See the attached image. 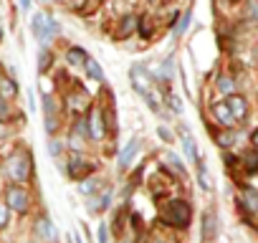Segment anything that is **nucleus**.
<instances>
[{"label": "nucleus", "instance_id": "obj_1", "mask_svg": "<svg viewBox=\"0 0 258 243\" xmlns=\"http://www.w3.org/2000/svg\"><path fill=\"white\" fill-rule=\"evenodd\" d=\"M162 220L172 228H187L190 220H192V208L190 203L185 200H170L165 208H162Z\"/></svg>", "mask_w": 258, "mask_h": 243}, {"label": "nucleus", "instance_id": "obj_2", "mask_svg": "<svg viewBox=\"0 0 258 243\" xmlns=\"http://www.w3.org/2000/svg\"><path fill=\"white\" fill-rule=\"evenodd\" d=\"M6 170H8V175L13 177V183H16V185H18V183H28V180H31V170H33L31 152L18 150L16 155H11V157H8V162H6Z\"/></svg>", "mask_w": 258, "mask_h": 243}, {"label": "nucleus", "instance_id": "obj_3", "mask_svg": "<svg viewBox=\"0 0 258 243\" xmlns=\"http://www.w3.org/2000/svg\"><path fill=\"white\" fill-rule=\"evenodd\" d=\"M31 31H33V36L41 41V43H48L58 31H61V26L53 21V18H48L46 13H33V18H31Z\"/></svg>", "mask_w": 258, "mask_h": 243}, {"label": "nucleus", "instance_id": "obj_4", "mask_svg": "<svg viewBox=\"0 0 258 243\" xmlns=\"http://www.w3.org/2000/svg\"><path fill=\"white\" fill-rule=\"evenodd\" d=\"M6 205H8V210L26 213L28 205H31V195L26 193V188H21V185H11V188L6 190Z\"/></svg>", "mask_w": 258, "mask_h": 243}, {"label": "nucleus", "instance_id": "obj_5", "mask_svg": "<svg viewBox=\"0 0 258 243\" xmlns=\"http://www.w3.org/2000/svg\"><path fill=\"white\" fill-rule=\"evenodd\" d=\"M91 170H94V162H89V160L81 157V155H71V160H69V175H71L74 180H84Z\"/></svg>", "mask_w": 258, "mask_h": 243}, {"label": "nucleus", "instance_id": "obj_6", "mask_svg": "<svg viewBox=\"0 0 258 243\" xmlns=\"http://www.w3.org/2000/svg\"><path fill=\"white\" fill-rule=\"evenodd\" d=\"M43 111H46V132L53 135L56 127H58V104H56V99L48 96V94L43 96Z\"/></svg>", "mask_w": 258, "mask_h": 243}, {"label": "nucleus", "instance_id": "obj_7", "mask_svg": "<svg viewBox=\"0 0 258 243\" xmlns=\"http://www.w3.org/2000/svg\"><path fill=\"white\" fill-rule=\"evenodd\" d=\"M33 233H36V238H38V240H43V243H56V240H58V233H56V228H53V223H51L48 218L36 220Z\"/></svg>", "mask_w": 258, "mask_h": 243}, {"label": "nucleus", "instance_id": "obj_8", "mask_svg": "<svg viewBox=\"0 0 258 243\" xmlns=\"http://www.w3.org/2000/svg\"><path fill=\"white\" fill-rule=\"evenodd\" d=\"M225 106H228V111L233 114L235 122H238V119H245V114H248V101H245L240 94H230V96L225 99Z\"/></svg>", "mask_w": 258, "mask_h": 243}, {"label": "nucleus", "instance_id": "obj_9", "mask_svg": "<svg viewBox=\"0 0 258 243\" xmlns=\"http://www.w3.org/2000/svg\"><path fill=\"white\" fill-rule=\"evenodd\" d=\"M86 130L94 140H101L104 137V114L99 109H91L89 111V119H86Z\"/></svg>", "mask_w": 258, "mask_h": 243}, {"label": "nucleus", "instance_id": "obj_10", "mask_svg": "<svg viewBox=\"0 0 258 243\" xmlns=\"http://www.w3.org/2000/svg\"><path fill=\"white\" fill-rule=\"evenodd\" d=\"M213 116L220 122L223 127H233V125H235V119H233V114L228 111L225 101H218V104H213Z\"/></svg>", "mask_w": 258, "mask_h": 243}, {"label": "nucleus", "instance_id": "obj_11", "mask_svg": "<svg viewBox=\"0 0 258 243\" xmlns=\"http://www.w3.org/2000/svg\"><path fill=\"white\" fill-rule=\"evenodd\" d=\"M215 230H218V223H215V213H205L203 215V243H210L215 238Z\"/></svg>", "mask_w": 258, "mask_h": 243}, {"label": "nucleus", "instance_id": "obj_12", "mask_svg": "<svg viewBox=\"0 0 258 243\" xmlns=\"http://www.w3.org/2000/svg\"><path fill=\"white\" fill-rule=\"evenodd\" d=\"M109 200H111V190L106 188L101 195H96V198H91V203H89V213H104L106 208H109Z\"/></svg>", "mask_w": 258, "mask_h": 243}, {"label": "nucleus", "instance_id": "obj_13", "mask_svg": "<svg viewBox=\"0 0 258 243\" xmlns=\"http://www.w3.org/2000/svg\"><path fill=\"white\" fill-rule=\"evenodd\" d=\"M137 150H140V137H132V140L126 142V147L119 152V167H126V165H129V160L135 157V152H137Z\"/></svg>", "mask_w": 258, "mask_h": 243}, {"label": "nucleus", "instance_id": "obj_14", "mask_svg": "<svg viewBox=\"0 0 258 243\" xmlns=\"http://www.w3.org/2000/svg\"><path fill=\"white\" fill-rule=\"evenodd\" d=\"M0 94H3V99L18 96V86H16V81H13L11 76H3V74H0Z\"/></svg>", "mask_w": 258, "mask_h": 243}, {"label": "nucleus", "instance_id": "obj_15", "mask_svg": "<svg viewBox=\"0 0 258 243\" xmlns=\"http://www.w3.org/2000/svg\"><path fill=\"white\" fill-rule=\"evenodd\" d=\"M135 28H137V18H135V16H126V18H121V26H119L116 36L124 41V38L132 36V31H135Z\"/></svg>", "mask_w": 258, "mask_h": 243}, {"label": "nucleus", "instance_id": "obj_16", "mask_svg": "<svg viewBox=\"0 0 258 243\" xmlns=\"http://www.w3.org/2000/svg\"><path fill=\"white\" fill-rule=\"evenodd\" d=\"M243 203H245V208H248L250 213H258V193H255L253 188H245V190H243Z\"/></svg>", "mask_w": 258, "mask_h": 243}, {"label": "nucleus", "instance_id": "obj_17", "mask_svg": "<svg viewBox=\"0 0 258 243\" xmlns=\"http://www.w3.org/2000/svg\"><path fill=\"white\" fill-rule=\"evenodd\" d=\"M84 66H86V74H89L94 81H99V84L104 81V71H101V66H99L94 58H86V64H84Z\"/></svg>", "mask_w": 258, "mask_h": 243}, {"label": "nucleus", "instance_id": "obj_18", "mask_svg": "<svg viewBox=\"0 0 258 243\" xmlns=\"http://www.w3.org/2000/svg\"><path fill=\"white\" fill-rule=\"evenodd\" d=\"M66 58H69L71 66H84L89 56H86V51H81V48H71V51L66 53Z\"/></svg>", "mask_w": 258, "mask_h": 243}, {"label": "nucleus", "instance_id": "obj_19", "mask_svg": "<svg viewBox=\"0 0 258 243\" xmlns=\"http://www.w3.org/2000/svg\"><path fill=\"white\" fill-rule=\"evenodd\" d=\"M51 64H53V53H51L48 48H43L41 56H38V74H46V71L51 69Z\"/></svg>", "mask_w": 258, "mask_h": 243}, {"label": "nucleus", "instance_id": "obj_20", "mask_svg": "<svg viewBox=\"0 0 258 243\" xmlns=\"http://www.w3.org/2000/svg\"><path fill=\"white\" fill-rule=\"evenodd\" d=\"M243 162H245V170L253 175V172H258V152L253 150V152H245V157H243Z\"/></svg>", "mask_w": 258, "mask_h": 243}, {"label": "nucleus", "instance_id": "obj_21", "mask_svg": "<svg viewBox=\"0 0 258 243\" xmlns=\"http://www.w3.org/2000/svg\"><path fill=\"white\" fill-rule=\"evenodd\" d=\"M218 89H220L223 94H228V96H230V94L235 91V81H233L230 76H220V79H218Z\"/></svg>", "mask_w": 258, "mask_h": 243}, {"label": "nucleus", "instance_id": "obj_22", "mask_svg": "<svg viewBox=\"0 0 258 243\" xmlns=\"http://www.w3.org/2000/svg\"><path fill=\"white\" fill-rule=\"evenodd\" d=\"M96 188H99V180H96V177H86V180H84V183L79 185L81 195H91V193H94Z\"/></svg>", "mask_w": 258, "mask_h": 243}, {"label": "nucleus", "instance_id": "obj_23", "mask_svg": "<svg viewBox=\"0 0 258 243\" xmlns=\"http://www.w3.org/2000/svg\"><path fill=\"white\" fill-rule=\"evenodd\" d=\"M165 160H167V162L172 165V170H177L180 175H185V165H182V160H180V157H177L175 152H167V155H165Z\"/></svg>", "mask_w": 258, "mask_h": 243}, {"label": "nucleus", "instance_id": "obj_24", "mask_svg": "<svg viewBox=\"0 0 258 243\" xmlns=\"http://www.w3.org/2000/svg\"><path fill=\"white\" fill-rule=\"evenodd\" d=\"M198 177H200V188L203 190H210V177H208V170H205L203 160L198 162Z\"/></svg>", "mask_w": 258, "mask_h": 243}, {"label": "nucleus", "instance_id": "obj_25", "mask_svg": "<svg viewBox=\"0 0 258 243\" xmlns=\"http://www.w3.org/2000/svg\"><path fill=\"white\" fill-rule=\"evenodd\" d=\"M48 155H51L53 160H58V157L63 155V142H58V140H51V142H48Z\"/></svg>", "mask_w": 258, "mask_h": 243}, {"label": "nucleus", "instance_id": "obj_26", "mask_svg": "<svg viewBox=\"0 0 258 243\" xmlns=\"http://www.w3.org/2000/svg\"><path fill=\"white\" fill-rule=\"evenodd\" d=\"M185 152H187V157H190L192 162H200V155H198V147H195V142H192L190 137H185Z\"/></svg>", "mask_w": 258, "mask_h": 243}, {"label": "nucleus", "instance_id": "obj_27", "mask_svg": "<svg viewBox=\"0 0 258 243\" xmlns=\"http://www.w3.org/2000/svg\"><path fill=\"white\" fill-rule=\"evenodd\" d=\"M86 99H89L86 94H74V96H71V109H74V111L84 109V106H86Z\"/></svg>", "mask_w": 258, "mask_h": 243}, {"label": "nucleus", "instance_id": "obj_28", "mask_svg": "<svg viewBox=\"0 0 258 243\" xmlns=\"http://www.w3.org/2000/svg\"><path fill=\"white\" fill-rule=\"evenodd\" d=\"M190 21H192V11H187V13L182 16V23H180V26L175 28V33H177V36H182V33L187 31V26H190Z\"/></svg>", "mask_w": 258, "mask_h": 243}, {"label": "nucleus", "instance_id": "obj_29", "mask_svg": "<svg viewBox=\"0 0 258 243\" xmlns=\"http://www.w3.org/2000/svg\"><path fill=\"white\" fill-rule=\"evenodd\" d=\"M8 218H11V210H8V205H6V203H0V230H3V228L8 225Z\"/></svg>", "mask_w": 258, "mask_h": 243}, {"label": "nucleus", "instance_id": "obj_30", "mask_svg": "<svg viewBox=\"0 0 258 243\" xmlns=\"http://www.w3.org/2000/svg\"><path fill=\"white\" fill-rule=\"evenodd\" d=\"M233 140H235L233 132H223V135H218V145H220V147H230Z\"/></svg>", "mask_w": 258, "mask_h": 243}, {"label": "nucleus", "instance_id": "obj_31", "mask_svg": "<svg viewBox=\"0 0 258 243\" xmlns=\"http://www.w3.org/2000/svg\"><path fill=\"white\" fill-rule=\"evenodd\" d=\"M137 28L142 31V36H145V38H150V36H152V26H150V21H147V18L137 21Z\"/></svg>", "mask_w": 258, "mask_h": 243}, {"label": "nucleus", "instance_id": "obj_32", "mask_svg": "<svg viewBox=\"0 0 258 243\" xmlns=\"http://www.w3.org/2000/svg\"><path fill=\"white\" fill-rule=\"evenodd\" d=\"M162 79H165V81L172 79V58H167V61L162 64Z\"/></svg>", "mask_w": 258, "mask_h": 243}, {"label": "nucleus", "instance_id": "obj_33", "mask_svg": "<svg viewBox=\"0 0 258 243\" xmlns=\"http://www.w3.org/2000/svg\"><path fill=\"white\" fill-rule=\"evenodd\" d=\"M96 238H99V243H109V230H106L104 223H99V233H96Z\"/></svg>", "mask_w": 258, "mask_h": 243}, {"label": "nucleus", "instance_id": "obj_34", "mask_svg": "<svg viewBox=\"0 0 258 243\" xmlns=\"http://www.w3.org/2000/svg\"><path fill=\"white\" fill-rule=\"evenodd\" d=\"M170 106H172V111L182 114V101H180V96H170Z\"/></svg>", "mask_w": 258, "mask_h": 243}, {"label": "nucleus", "instance_id": "obj_35", "mask_svg": "<svg viewBox=\"0 0 258 243\" xmlns=\"http://www.w3.org/2000/svg\"><path fill=\"white\" fill-rule=\"evenodd\" d=\"M157 135H160L165 142H172V132H170L167 127H160V130H157Z\"/></svg>", "mask_w": 258, "mask_h": 243}, {"label": "nucleus", "instance_id": "obj_36", "mask_svg": "<svg viewBox=\"0 0 258 243\" xmlns=\"http://www.w3.org/2000/svg\"><path fill=\"white\" fill-rule=\"evenodd\" d=\"M248 16H250V21H258V3L248 6Z\"/></svg>", "mask_w": 258, "mask_h": 243}, {"label": "nucleus", "instance_id": "obj_37", "mask_svg": "<svg viewBox=\"0 0 258 243\" xmlns=\"http://www.w3.org/2000/svg\"><path fill=\"white\" fill-rule=\"evenodd\" d=\"M152 243H177L175 238H170V235H155L152 238Z\"/></svg>", "mask_w": 258, "mask_h": 243}, {"label": "nucleus", "instance_id": "obj_38", "mask_svg": "<svg viewBox=\"0 0 258 243\" xmlns=\"http://www.w3.org/2000/svg\"><path fill=\"white\" fill-rule=\"evenodd\" d=\"M0 119H8V106H6V99L0 101Z\"/></svg>", "mask_w": 258, "mask_h": 243}, {"label": "nucleus", "instance_id": "obj_39", "mask_svg": "<svg viewBox=\"0 0 258 243\" xmlns=\"http://www.w3.org/2000/svg\"><path fill=\"white\" fill-rule=\"evenodd\" d=\"M250 142H253V147H258V130L250 135Z\"/></svg>", "mask_w": 258, "mask_h": 243}, {"label": "nucleus", "instance_id": "obj_40", "mask_svg": "<svg viewBox=\"0 0 258 243\" xmlns=\"http://www.w3.org/2000/svg\"><path fill=\"white\" fill-rule=\"evenodd\" d=\"M21 8H23V11H28V8H31V0H21Z\"/></svg>", "mask_w": 258, "mask_h": 243}, {"label": "nucleus", "instance_id": "obj_41", "mask_svg": "<svg viewBox=\"0 0 258 243\" xmlns=\"http://www.w3.org/2000/svg\"><path fill=\"white\" fill-rule=\"evenodd\" d=\"M74 240H76V243H84V240H81V235H79V233H76V235H74Z\"/></svg>", "mask_w": 258, "mask_h": 243}, {"label": "nucleus", "instance_id": "obj_42", "mask_svg": "<svg viewBox=\"0 0 258 243\" xmlns=\"http://www.w3.org/2000/svg\"><path fill=\"white\" fill-rule=\"evenodd\" d=\"M0 33H3V28H0Z\"/></svg>", "mask_w": 258, "mask_h": 243}, {"label": "nucleus", "instance_id": "obj_43", "mask_svg": "<svg viewBox=\"0 0 258 243\" xmlns=\"http://www.w3.org/2000/svg\"><path fill=\"white\" fill-rule=\"evenodd\" d=\"M126 243H132V240H126Z\"/></svg>", "mask_w": 258, "mask_h": 243}, {"label": "nucleus", "instance_id": "obj_44", "mask_svg": "<svg viewBox=\"0 0 258 243\" xmlns=\"http://www.w3.org/2000/svg\"><path fill=\"white\" fill-rule=\"evenodd\" d=\"M233 3H235V0H233Z\"/></svg>", "mask_w": 258, "mask_h": 243}]
</instances>
